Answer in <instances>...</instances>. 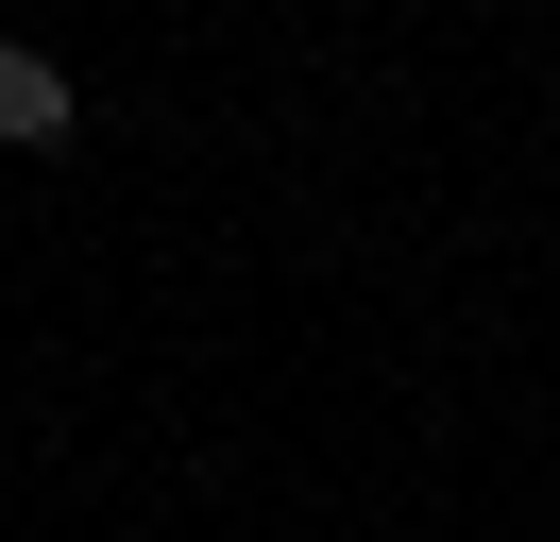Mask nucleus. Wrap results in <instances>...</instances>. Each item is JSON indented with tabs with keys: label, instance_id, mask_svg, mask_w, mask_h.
<instances>
[{
	"label": "nucleus",
	"instance_id": "1",
	"mask_svg": "<svg viewBox=\"0 0 560 542\" xmlns=\"http://www.w3.org/2000/svg\"><path fill=\"white\" fill-rule=\"evenodd\" d=\"M85 136V102H69V68L35 51V34H0V153H69Z\"/></svg>",
	"mask_w": 560,
	"mask_h": 542
}]
</instances>
